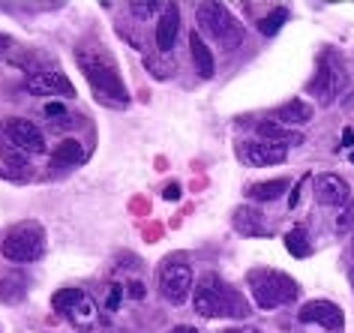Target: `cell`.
I'll return each instance as SVG.
<instances>
[{"label": "cell", "instance_id": "obj_1", "mask_svg": "<svg viewBox=\"0 0 354 333\" xmlns=\"http://www.w3.org/2000/svg\"><path fill=\"white\" fill-rule=\"evenodd\" d=\"M192 310H196L201 318H243L246 315V301L243 294L232 288L228 283H223L219 276H205L192 294Z\"/></svg>", "mask_w": 354, "mask_h": 333}, {"label": "cell", "instance_id": "obj_2", "mask_svg": "<svg viewBox=\"0 0 354 333\" xmlns=\"http://www.w3.org/2000/svg\"><path fill=\"white\" fill-rule=\"evenodd\" d=\"M46 256V229L37 219L15 222L3 238V258L12 265H33Z\"/></svg>", "mask_w": 354, "mask_h": 333}, {"label": "cell", "instance_id": "obj_3", "mask_svg": "<svg viewBox=\"0 0 354 333\" xmlns=\"http://www.w3.org/2000/svg\"><path fill=\"white\" fill-rule=\"evenodd\" d=\"M250 292L252 301L261 306V310H277L282 303L297 301L300 285L282 270H252L250 274Z\"/></svg>", "mask_w": 354, "mask_h": 333}, {"label": "cell", "instance_id": "obj_4", "mask_svg": "<svg viewBox=\"0 0 354 333\" xmlns=\"http://www.w3.org/2000/svg\"><path fill=\"white\" fill-rule=\"evenodd\" d=\"M78 64H82L87 82L93 84V91L100 93V99H109L111 105H127L129 102L127 87H123L118 69H114L111 64H105L102 57L91 55V51H82V55H78Z\"/></svg>", "mask_w": 354, "mask_h": 333}, {"label": "cell", "instance_id": "obj_5", "mask_svg": "<svg viewBox=\"0 0 354 333\" xmlns=\"http://www.w3.org/2000/svg\"><path fill=\"white\" fill-rule=\"evenodd\" d=\"M196 19H198V28L210 33L219 46L225 48H237L243 42V30L241 24H237V19L232 12L225 10L223 3H201L196 10Z\"/></svg>", "mask_w": 354, "mask_h": 333}, {"label": "cell", "instance_id": "obj_6", "mask_svg": "<svg viewBox=\"0 0 354 333\" xmlns=\"http://www.w3.org/2000/svg\"><path fill=\"white\" fill-rule=\"evenodd\" d=\"M342 87H345V64L333 48H327L322 55V60H318L315 78L309 82V93H313L322 105H330L336 96L342 93Z\"/></svg>", "mask_w": 354, "mask_h": 333}, {"label": "cell", "instance_id": "obj_7", "mask_svg": "<svg viewBox=\"0 0 354 333\" xmlns=\"http://www.w3.org/2000/svg\"><path fill=\"white\" fill-rule=\"evenodd\" d=\"M192 283H196L192 270L183 265V261H165L162 270H159V294L174 306H180L189 297Z\"/></svg>", "mask_w": 354, "mask_h": 333}, {"label": "cell", "instance_id": "obj_8", "mask_svg": "<svg viewBox=\"0 0 354 333\" xmlns=\"http://www.w3.org/2000/svg\"><path fill=\"white\" fill-rule=\"evenodd\" d=\"M3 133H6V138H10L15 147H21L24 153H42V151H46L42 129L37 124H30V120H24V117H6Z\"/></svg>", "mask_w": 354, "mask_h": 333}, {"label": "cell", "instance_id": "obj_9", "mask_svg": "<svg viewBox=\"0 0 354 333\" xmlns=\"http://www.w3.org/2000/svg\"><path fill=\"white\" fill-rule=\"evenodd\" d=\"M297 318L304 324H322V327L330 330V333H339L345 327L342 310L336 303H330V301H309L306 306H300Z\"/></svg>", "mask_w": 354, "mask_h": 333}, {"label": "cell", "instance_id": "obj_10", "mask_svg": "<svg viewBox=\"0 0 354 333\" xmlns=\"http://www.w3.org/2000/svg\"><path fill=\"white\" fill-rule=\"evenodd\" d=\"M21 91H28L33 96H75L73 82L60 73H30L24 78Z\"/></svg>", "mask_w": 354, "mask_h": 333}, {"label": "cell", "instance_id": "obj_11", "mask_svg": "<svg viewBox=\"0 0 354 333\" xmlns=\"http://www.w3.org/2000/svg\"><path fill=\"white\" fill-rule=\"evenodd\" d=\"M315 198L322 201V204H330V207H342L351 201V187L348 180L339 178V174L327 171V174H318L315 178Z\"/></svg>", "mask_w": 354, "mask_h": 333}, {"label": "cell", "instance_id": "obj_12", "mask_svg": "<svg viewBox=\"0 0 354 333\" xmlns=\"http://www.w3.org/2000/svg\"><path fill=\"white\" fill-rule=\"evenodd\" d=\"M237 153H241V160L246 165H255V169H264V165H279L286 162V153L282 147H273V144H264V142H243L241 147H237Z\"/></svg>", "mask_w": 354, "mask_h": 333}, {"label": "cell", "instance_id": "obj_13", "mask_svg": "<svg viewBox=\"0 0 354 333\" xmlns=\"http://www.w3.org/2000/svg\"><path fill=\"white\" fill-rule=\"evenodd\" d=\"M255 133H259V142L273 144V147H282V151L304 144V135H300L297 129H288V126L277 124V120H261V124L255 126Z\"/></svg>", "mask_w": 354, "mask_h": 333}, {"label": "cell", "instance_id": "obj_14", "mask_svg": "<svg viewBox=\"0 0 354 333\" xmlns=\"http://www.w3.org/2000/svg\"><path fill=\"white\" fill-rule=\"evenodd\" d=\"M232 225L243 238H268V222H264L261 210L255 207H237L232 216Z\"/></svg>", "mask_w": 354, "mask_h": 333}, {"label": "cell", "instance_id": "obj_15", "mask_svg": "<svg viewBox=\"0 0 354 333\" xmlns=\"http://www.w3.org/2000/svg\"><path fill=\"white\" fill-rule=\"evenodd\" d=\"M177 33H180V10H177V6H168L156 21V48L171 51L174 42H177Z\"/></svg>", "mask_w": 354, "mask_h": 333}, {"label": "cell", "instance_id": "obj_16", "mask_svg": "<svg viewBox=\"0 0 354 333\" xmlns=\"http://www.w3.org/2000/svg\"><path fill=\"white\" fill-rule=\"evenodd\" d=\"M189 51H192V64H196V73H198L201 78H214L216 60H214V55H210L207 42L198 37V30L189 33Z\"/></svg>", "mask_w": 354, "mask_h": 333}, {"label": "cell", "instance_id": "obj_17", "mask_svg": "<svg viewBox=\"0 0 354 333\" xmlns=\"http://www.w3.org/2000/svg\"><path fill=\"white\" fill-rule=\"evenodd\" d=\"M313 105L304 102V99H288L286 105L277 108V124L282 126H291V124H309L313 120Z\"/></svg>", "mask_w": 354, "mask_h": 333}, {"label": "cell", "instance_id": "obj_18", "mask_svg": "<svg viewBox=\"0 0 354 333\" xmlns=\"http://www.w3.org/2000/svg\"><path fill=\"white\" fill-rule=\"evenodd\" d=\"M30 288V279L21 274V270H15V274H6L0 279V301L6 303H21L24 294H28Z\"/></svg>", "mask_w": 354, "mask_h": 333}, {"label": "cell", "instance_id": "obj_19", "mask_svg": "<svg viewBox=\"0 0 354 333\" xmlns=\"http://www.w3.org/2000/svg\"><path fill=\"white\" fill-rule=\"evenodd\" d=\"M51 162L60 165V169H69V165H82L84 162V147L78 138H64L57 147H55V156Z\"/></svg>", "mask_w": 354, "mask_h": 333}, {"label": "cell", "instance_id": "obj_20", "mask_svg": "<svg viewBox=\"0 0 354 333\" xmlns=\"http://www.w3.org/2000/svg\"><path fill=\"white\" fill-rule=\"evenodd\" d=\"M286 249L295 258H309L313 256V243H309V234L304 225H295L291 231H286Z\"/></svg>", "mask_w": 354, "mask_h": 333}, {"label": "cell", "instance_id": "obj_21", "mask_svg": "<svg viewBox=\"0 0 354 333\" xmlns=\"http://www.w3.org/2000/svg\"><path fill=\"white\" fill-rule=\"evenodd\" d=\"M0 160H3L6 169H12V171H24V169H28V153H24L21 147H15L10 138H6V133L0 135Z\"/></svg>", "mask_w": 354, "mask_h": 333}, {"label": "cell", "instance_id": "obj_22", "mask_svg": "<svg viewBox=\"0 0 354 333\" xmlns=\"http://www.w3.org/2000/svg\"><path fill=\"white\" fill-rule=\"evenodd\" d=\"M82 301H84V292H78V288H60V292H55V297H51V306H55V312H60V315H73Z\"/></svg>", "mask_w": 354, "mask_h": 333}, {"label": "cell", "instance_id": "obj_23", "mask_svg": "<svg viewBox=\"0 0 354 333\" xmlns=\"http://www.w3.org/2000/svg\"><path fill=\"white\" fill-rule=\"evenodd\" d=\"M288 189V180H264V183H255V187L250 189V198L252 201H277L282 192Z\"/></svg>", "mask_w": 354, "mask_h": 333}, {"label": "cell", "instance_id": "obj_24", "mask_svg": "<svg viewBox=\"0 0 354 333\" xmlns=\"http://www.w3.org/2000/svg\"><path fill=\"white\" fill-rule=\"evenodd\" d=\"M286 21H288V10H286V6H277V10L268 12V15H264V19L259 21L261 37H273V33H277V30H279Z\"/></svg>", "mask_w": 354, "mask_h": 333}, {"label": "cell", "instance_id": "obj_25", "mask_svg": "<svg viewBox=\"0 0 354 333\" xmlns=\"http://www.w3.org/2000/svg\"><path fill=\"white\" fill-rule=\"evenodd\" d=\"M42 115H46L48 124H57V126H66L69 124V111L60 102H48L46 108H42Z\"/></svg>", "mask_w": 354, "mask_h": 333}, {"label": "cell", "instance_id": "obj_26", "mask_svg": "<svg viewBox=\"0 0 354 333\" xmlns=\"http://www.w3.org/2000/svg\"><path fill=\"white\" fill-rule=\"evenodd\" d=\"M156 6L159 3H153V0H136V3H129V12L136 15V19H150V15L156 12Z\"/></svg>", "mask_w": 354, "mask_h": 333}, {"label": "cell", "instance_id": "obj_27", "mask_svg": "<svg viewBox=\"0 0 354 333\" xmlns=\"http://www.w3.org/2000/svg\"><path fill=\"white\" fill-rule=\"evenodd\" d=\"M69 318H73L75 324H91V321H93V303L84 297V301L78 303V310H75L73 315H69Z\"/></svg>", "mask_w": 354, "mask_h": 333}, {"label": "cell", "instance_id": "obj_28", "mask_svg": "<svg viewBox=\"0 0 354 333\" xmlns=\"http://www.w3.org/2000/svg\"><path fill=\"white\" fill-rule=\"evenodd\" d=\"M351 225H354V204L348 201V204H345V213L336 216V229H339V231H351Z\"/></svg>", "mask_w": 354, "mask_h": 333}, {"label": "cell", "instance_id": "obj_29", "mask_svg": "<svg viewBox=\"0 0 354 333\" xmlns=\"http://www.w3.org/2000/svg\"><path fill=\"white\" fill-rule=\"evenodd\" d=\"M123 292H127V288H123L120 283H118V285H111V292H109V301H105V306H109V310H118L120 301H123Z\"/></svg>", "mask_w": 354, "mask_h": 333}, {"label": "cell", "instance_id": "obj_30", "mask_svg": "<svg viewBox=\"0 0 354 333\" xmlns=\"http://www.w3.org/2000/svg\"><path fill=\"white\" fill-rule=\"evenodd\" d=\"M127 294L136 297V301H141V297H145V285H141V283H129L127 285Z\"/></svg>", "mask_w": 354, "mask_h": 333}, {"label": "cell", "instance_id": "obj_31", "mask_svg": "<svg viewBox=\"0 0 354 333\" xmlns=\"http://www.w3.org/2000/svg\"><path fill=\"white\" fill-rule=\"evenodd\" d=\"M162 196H165L168 201H177V198H180V187H177V183H171V187H168Z\"/></svg>", "mask_w": 354, "mask_h": 333}, {"label": "cell", "instance_id": "obj_32", "mask_svg": "<svg viewBox=\"0 0 354 333\" xmlns=\"http://www.w3.org/2000/svg\"><path fill=\"white\" fill-rule=\"evenodd\" d=\"M168 333H198V327H192V324H177V327H171Z\"/></svg>", "mask_w": 354, "mask_h": 333}, {"label": "cell", "instance_id": "obj_33", "mask_svg": "<svg viewBox=\"0 0 354 333\" xmlns=\"http://www.w3.org/2000/svg\"><path fill=\"white\" fill-rule=\"evenodd\" d=\"M223 333H259L255 327H234V330H223Z\"/></svg>", "mask_w": 354, "mask_h": 333}, {"label": "cell", "instance_id": "obj_34", "mask_svg": "<svg viewBox=\"0 0 354 333\" xmlns=\"http://www.w3.org/2000/svg\"><path fill=\"white\" fill-rule=\"evenodd\" d=\"M342 144H354V133H351V129H345V135H342Z\"/></svg>", "mask_w": 354, "mask_h": 333}, {"label": "cell", "instance_id": "obj_35", "mask_svg": "<svg viewBox=\"0 0 354 333\" xmlns=\"http://www.w3.org/2000/svg\"><path fill=\"white\" fill-rule=\"evenodd\" d=\"M348 279H351V288H354V265H351V270H348Z\"/></svg>", "mask_w": 354, "mask_h": 333}, {"label": "cell", "instance_id": "obj_36", "mask_svg": "<svg viewBox=\"0 0 354 333\" xmlns=\"http://www.w3.org/2000/svg\"><path fill=\"white\" fill-rule=\"evenodd\" d=\"M351 256H354V240H351Z\"/></svg>", "mask_w": 354, "mask_h": 333}, {"label": "cell", "instance_id": "obj_37", "mask_svg": "<svg viewBox=\"0 0 354 333\" xmlns=\"http://www.w3.org/2000/svg\"><path fill=\"white\" fill-rule=\"evenodd\" d=\"M351 162H354V151H351Z\"/></svg>", "mask_w": 354, "mask_h": 333}]
</instances>
